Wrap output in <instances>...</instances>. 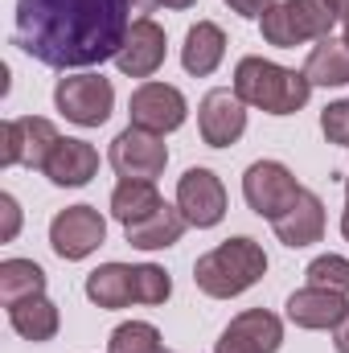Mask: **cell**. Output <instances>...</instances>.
Returning a JSON list of instances; mask_svg holds the SVG:
<instances>
[{"label": "cell", "instance_id": "32", "mask_svg": "<svg viewBox=\"0 0 349 353\" xmlns=\"http://www.w3.org/2000/svg\"><path fill=\"white\" fill-rule=\"evenodd\" d=\"M128 4H132V12H140V17H148V12L161 8V0H128Z\"/></svg>", "mask_w": 349, "mask_h": 353}, {"label": "cell", "instance_id": "33", "mask_svg": "<svg viewBox=\"0 0 349 353\" xmlns=\"http://www.w3.org/2000/svg\"><path fill=\"white\" fill-rule=\"evenodd\" d=\"M325 4L333 8V17H337V21H341V17L349 12V0H325Z\"/></svg>", "mask_w": 349, "mask_h": 353}, {"label": "cell", "instance_id": "36", "mask_svg": "<svg viewBox=\"0 0 349 353\" xmlns=\"http://www.w3.org/2000/svg\"><path fill=\"white\" fill-rule=\"evenodd\" d=\"M341 25H346V41H349V12H346V17H341Z\"/></svg>", "mask_w": 349, "mask_h": 353}, {"label": "cell", "instance_id": "34", "mask_svg": "<svg viewBox=\"0 0 349 353\" xmlns=\"http://www.w3.org/2000/svg\"><path fill=\"white\" fill-rule=\"evenodd\" d=\"M341 234H346V243H349V176H346V214H341Z\"/></svg>", "mask_w": 349, "mask_h": 353}, {"label": "cell", "instance_id": "4", "mask_svg": "<svg viewBox=\"0 0 349 353\" xmlns=\"http://www.w3.org/2000/svg\"><path fill=\"white\" fill-rule=\"evenodd\" d=\"M333 8L325 0H279L263 12L259 29L267 46H279V50H296L304 41H321V37H333Z\"/></svg>", "mask_w": 349, "mask_h": 353}, {"label": "cell", "instance_id": "21", "mask_svg": "<svg viewBox=\"0 0 349 353\" xmlns=\"http://www.w3.org/2000/svg\"><path fill=\"white\" fill-rule=\"evenodd\" d=\"M8 325H12L25 341L41 345V341H54V337H58L62 316H58V304H54V300H46V296H29V300L8 304Z\"/></svg>", "mask_w": 349, "mask_h": 353}, {"label": "cell", "instance_id": "18", "mask_svg": "<svg viewBox=\"0 0 349 353\" xmlns=\"http://www.w3.org/2000/svg\"><path fill=\"white\" fill-rule=\"evenodd\" d=\"M222 58H226V33H222V25H214V21H197V25L185 33L181 66H185L189 74L206 79V74H214V70L222 66Z\"/></svg>", "mask_w": 349, "mask_h": 353}, {"label": "cell", "instance_id": "16", "mask_svg": "<svg viewBox=\"0 0 349 353\" xmlns=\"http://www.w3.org/2000/svg\"><path fill=\"white\" fill-rule=\"evenodd\" d=\"M349 316V300L341 292H325V288H300L288 296V321L296 329H337Z\"/></svg>", "mask_w": 349, "mask_h": 353}, {"label": "cell", "instance_id": "8", "mask_svg": "<svg viewBox=\"0 0 349 353\" xmlns=\"http://www.w3.org/2000/svg\"><path fill=\"white\" fill-rule=\"evenodd\" d=\"M103 239H107V222L94 205H66L50 222V247L58 259H70V263L94 255Z\"/></svg>", "mask_w": 349, "mask_h": 353}, {"label": "cell", "instance_id": "23", "mask_svg": "<svg viewBox=\"0 0 349 353\" xmlns=\"http://www.w3.org/2000/svg\"><path fill=\"white\" fill-rule=\"evenodd\" d=\"M165 201L157 193V181H119L115 193H111V218L119 226H136V222H144Z\"/></svg>", "mask_w": 349, "mask_h": 353}, {"label": "cell", "instance_id": "35", "mask_svg": "<svg viewBox=\"0 0 349 353\" xmlns=\"http://www.w3.org/2000/svg\"><path fill=\"white\" fill-rule=\"evenodd\" d=\"M165 8H189V4H197V0H161Z\"/></svg>", "mask_w": 349, "mask_h": 353}, {"label": "cell", "instance_id": "24", "mask_svg": "<svg viewBox=\"0 0 349 353\" xmlns=\"http://www.w3.org/2000/svg\"><path fill=\"white\" fill-rule=\"evenodd\" d=\"M29 296H46V271L33 259H4L0 263V300L4 308Z\"/></svg>", "mask_w": 349, "mask_h": 353}, {"label": "cell", "instance_id": "20", "mask_svg": "<svg viewBox=\"0 0 349 353\" xmlns=\"http://www.w3.org/2000/svg\"><path fill=\"white\" fill-rule=\"evenodd\" d=\"M87 300L94 308H128L136 300V267L103 263L87 275Z\"/></svg>", "mask_w": 349, "mask_h": 353}, {"label": "cell", "instance_id": "2", "mask_svg": "<svg viewBox=\"0 0 349 353\" xmlns=\"http://www.w3.org/2000/svg\"><path fill=\"white\" fill-rule=\"evenodd\" d=\"M235 94L247 107H259L267 115H296L308 103L312 83L304 70H288V66H275L259 54H247L235 66Z\"/></svg>", "mask_w": 349, "mask_h": 353}, {"label": "cell", "instance_id": "11", "mask_svg": "<svg viewBox=\"0 0 349 353\" xmlns=\"http://www.w3.org/2000/svg\"><path fill=\"white\" fill-rule=\"evenodd\" d=\"M177 210L185 214L189 226L210 230L226 218V189L210 169H185V176L177 181Z\"/></svg>", "mask_w": 349, "mask_h": 353}, {"label": "cell", "instance_id": "7", "mask_svg": "<svg viewBox=\"0 0 349 353\" xmlns=\"http://www.w3.org/2000/svg\"><path fill=\"white\" fill-rule=\"evenodd\" d=\"M0 165L12 169V165H29V169H46L50 152L58 148V128L41 115H25V119H8L0 128Z\"/></svg>", "mask_w": 349, "mask_h": 353}, {"label": "cell", "instance_id": "30", "mask_svg": "<svg viewBox=\"0 0 349 353\" xmlns=\"http://www.w3.org/2000/svg\"><path fill=\"white\" fill-rule=\"evenodd\" d=\"M230 4V12H239V17H247V21H263V12L271 8V4H279V0H226Z\"/></svg>", "mask_w": 349, "mask_h": 353}, {"label": "cell", "instance_id": "22", "mask_svg": "<svg viewBox=\"0 0 349 353\" xmlns=\"http://www.w3.org/2000/svg\"><path fill=\"white\" fill-rule=\"evenodd\" d=\"M304 74L312 87H349V41L346 37H321L308 50Z\"/></svg>", "mask_w": 349, "mask_h": 353}, {"label": "cell", "instance_id": "15", "mask_svg": "<svg viewBox=\"0 0 349 353\" xmlns=\"http://www.w3.org/2000/svg\"><path fill=\"white\" fill-rule=\"evenodd\" d=\"M271 230H275V239H279L283 247H292V251L321 243V239H325V201H321L312 189H300V197L271 222Z\"/></svg>", "mask_w": 349, "mask_h": 353}, {"label": "cell", "instance_id": "10", "mask_svg": "<svg viewBox=\"0 0 349 353\" xmlns=\"http://www.w3.org/2000/svg\"><path fill=\"white\" fill-rule=\"evenodd\" d=\"M128 115H132V128H144L152 136H169V132H177L185 123L189 103L169 83H140V87L132 90Z\"/></svg>", "mask_w": 349, "mask_h": 353}, {"label": "cell", "instance_id": "29", "mask_svg": "<svg viewBox=\"0 0 349 353\" xmlns=\"http://www.w3.org/2000/svg\"><path fill=\"white\" fill-rule=\"evenodd\" d=\"M0 214H4V226H0V243H12L17 230H21V205L12 193H0Z\"/></svg>", "mask_w": 349, "mask_h": 353}, {"label": "cell", "instance_id": "12", "mask_svg": "<svg viewBox=\"0 0 349 353\" xmlns=\"http://www.w3.org/2000/svg\"><path fill=\"white\" fill-rule=\"evenodd\" d=\"M197 132H201V140H206L210 148H230V144H239L243 132H247V103L226 87L210 90V94L201 99V107H197Z\"/></svg>", "mask_w": 349, "mask_h": 353}, {"label": "cell", "instance_id": "14", "mask_svg": "<svg viewBox=\"0 0 349 353\" xmlns=\"http://www.w3.org/2000/svg\"><path fill=\"white\" fill-rule=\"evenodd\" d=\"M165 50H169V37L165 29L152 21V17H140L132 21L119 54H115V66L128 74V79H152L161 66H165Z\"/></svg>", "mask_w": 349, "mask_h": 353}, {"label": "cell", "instance_id": "25", "mask_svg": "<svg viewBox=\"0 0 349 353\" xmlns=\"http://www.w3.org/2000/svg\"><path fill=\"white\" fill-rule=\"evenodd\" d=\"M107 353H165L161 350V329L148 321H128L107 337Z\"/></svg>", "mask_w": 349, "mask_h": 353}, {"label": "cell", "instance_id": "5", "mask_svg": "<svg viewBox=\"0 0 349 353\" xmlns=\"http://www.w3.org/2000/svg\"><path fill=\"white\" fill-rule=\"evenodd\" d=\"M54 107L79 123V128H99L111 119V107H115V87L111 79L103 74H70V79H58L54 87Z\"/></svg>", "mask_w": 349, "mask_h": 353}, {"label": "cell", "instance_id": "31", "mask_svg": "<svg viewBox=\"0 0 349 353\" xmlns=\"http://www.w3.org/2000/svg\"><path fill=\"white\" fill-rule=\"evenodd\" d=\"M333 345H337V353H349V316L333 329Z\"/></svg>", "mask_w": 349, "mask_h": 353}, {"label": "cell", "instance_id": "26", "mask_svg": "<svg viewBox=\"0 0 349 353\" xmlns=\"http://www.w3.org/2000/svg\"><path fill=\"white\" fill-rule=\"evenodd\" d=\"M308 288H325V292H341L349 296V259L346 255H321L308 263Z\"/></svg>", "mask_w": 349, "mask_h": 353}, {"label": "cell", "instance_id": "1", "mask_svg": "<svg viewBox=\"0 0 349 353\" xmlns=\"http://www.w3.org/2000/svg\"><path fill=\"white\" fill-rule=\"evenodd\" d=\"M128 29V0H17L12 41L54 70H83L115 58Z\"/></svg>", "mask_w": 349, "mask_h": 353}, {"label": "cell", "instance_id": "9", "mask_svg": "<svg viewBox=\"0 0 349 353\" xmlns=\"http://www.w3.org/2000/svg\"><path fill=\"white\" fill-rule=\"evenodd\" d=\"M300 181L292 176L288 165H279V161H255L247 173H243V197H247V205L267 218V222H275L296 197H300Z\"/></svg>", "mask_w": 349, "mask_h": 353}, {"label": "cell", "instance_id": "28", "mask_svg": "<svg viewBox=\"0 0 349 353\" xmlns=\"http://www.w3.org/2000/svg\"><path fill=\"white\" fill-rule=\"evenodd\" d=\"M321 132H325L329 144L349 148V99H337V103H329L321 111Z\"/></svg>", "mask_w": 349, "mask_h": 353}, {"label": "cell", "instance_id": "13", "mask_svg": "<svg viewBox=\"0 0 349 353\" xmlns=\"http://www.w3.org/2000/svg\"><path fill=\"white\" fill-rule=\"evenodd\" d=\"M279 345H283V321L267 308H247L222 329L214 353H275Z\"/></svg>", "mask_w": 349, "mask_h": 353}, {"label": "cell", "instance_id": "3", "mask_svg": "<svg viewBox=\"0 0 349 353\" xmlns=\"http://www.w3.org/2000/svg\"><path fill=\"white\" fill-rule=\"evenodd\" d=\"M267 271V255L255 239H226L214 251H206L193 263V283L210 296V300H235L247 288H255Z\"/></svg>", "mask_w": 349, "mask_h": 353}, {"label": "cell", "instance_id": "27", "mask_svg": "<svg viewBox=\"0 0 349 353\" xmlns=\"http://www.w3.org/2000/svg\"><path fill=\"white\" fill-rule=\"evenodd\" d=\"M173 296V279L169 271L157 263H140L136 267V304H165Z\"/></svg>", "mask_w": 349, "mask_h": 353}, {"label": "cell", "instance_id": "17", "mask_svg": "<svg viewBox=\"0 0 349 353\" xmlns=\"http://www.w3.org/2000/svg\"><path fill=\"white\" fill-rule=\"evenodd\" d=\"M41 173L50 176L54 185H62V189H79V185H87L90 176L99 173V152L90 148L87 140H70L66 136L50 152V161H46Z\"/></svg>", "mask_w": 349, "mask_h": 353}, {"label": "cell", "instance_id": "6", "mask_svg": "<svg viewBox=\"0 0 349 353\" xmlns=\"http://www.w3.org/2000/svg\"><path fill=\"white\" fill-rule=\"evenodd\" d=\"M107 161L119 173V181H157L165 173V165H169V148H165V136H152V132L128 123L111 140Z\"/></svg>", "mask_w": 349, "mask_h": 353}, {"label": "cell", "instance_id": "19", "mask_svg": "<svg viewBox=\"0 0 349 353\" xmlns=\"http://www.w3.org/2000/svg\"><path fill=\"white\" fill-rule=\"evenodd\" d=\"M185 214L177 210V205H161V210H152L144 222H136V226H123V239L136 247V251H165V247H173L181 243V234H185Z\"/></svg>", "mask_w": 349, "mask_h": 353}]
</instances>
